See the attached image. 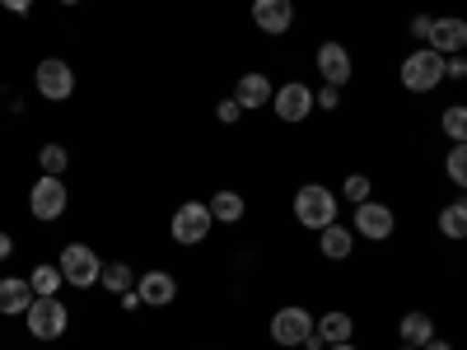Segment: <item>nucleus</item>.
Here are the masks:
<instances>
[{"label": "nucleus", "mask_w": 467, "mask_h": 350, "mask_svg": "<svg viewBox=\"0 0 467 350\" xmlns=\"http://www.w3.org/2000/svg\"><path fill=\"white\" fill-rule=\"evenodd\" d=\"M215 117H220V122H224V127H234V122H239V117H244V108H239V98H224V103L215 108Z\"/></svg>", "instance_id": "obj_28"}, {"label": "nucleus", "mask_w": 467, "mask_h": 350, "mask_svg": "<svg viewBox=\"0 0 467 350\" xmlns=\"http://www.w3.org/2000/svg\"><path fill=\"white\" fill-rule=\"evenodd\" d=\"M393 229H398V215L388 211V206H379V201H365V206H356V233H365V239L383 243Z\"/></svg>", "instance_id": "obj_11"}, {"label": "nucleus", "mask_w": 467, "mask_h": 350, "mask_svg": "<svg viewBox=\"0 0 467 350\" xmlns=\"http://www.w3.org/2000/svg\"><path fill=\"white\" fill-rule=\"evenodd\" d=\"M304 345H308V350H327V341L318 336V327H314V332H308V336H304Z\"/></svg>", "instance_id": "obj_33"}, {"label": "nucleus", "mask_w": 467, "mask_h": 350, "mask_svg": "<svg viewBox=\"0 0 467 350\" xmlns=\"http://www.w3.org/2000/svg\"><path fill=\"white\" fill-rule=\"evenodd\" d=\"M211 224H215L211 206H202V201H182V206L173 211V224H169V229H173V243L197 248V243H206Z\"/></svg>", "instance_id": "obj_5"}, {"label": "nucleus", "mask_w": 467, "mask_h": 350, "mask_svg": "<svg viewBox=\"0 0 467 350\" xmlns=\"http://www.w3.org/2000/svg\"><path fill=\"white\" fill-rule=\"evenodd\" d=\"M271 108H276V117H281V122H304V117H308V108H318L314 103V89H308V85H299V80H290V85H281L276 94H271Z\"/></svg>", "instance_id": "obj_9"}, {"label": "nucleus", "mask_w": 467, "mask_h": 350, "mask_svg": "<svg viewBox=\"0 0 467 350\" xmlns=\"http://www.w3.org/2000/svg\"><path fill=\"white\" fill-rule=\"evenodd\" d=\"M234 98H239V108L248 112V108H266L271 103V80L262 70H248L244 80H239V89H234Z\"/></svg>", "instance_id": "obj_17"}, {"label": "nucleus", "mask_w": 467, "mask_h": 350, "mask_svg": "<svg viewBox=\"0 0 467 350\" xmlns=\"http://www.w3.org/2000/svg\"><path fill=\"white\" fill-rule=\"evenodd\" d=\"M444 173H449V182H453V187H467V140L449 149V160H444Z\"/></svg>", "instance_id": "obj_26"}, {"label": "nucleus", "mask_w": 467, "mask_h": 350, "mask_svg": "<svg viewBox=\"0 0 467 350\" xmlns=\"http://www.w3.org/2000/svg\"><path fill=\"white\" fill-rule=\"evenodd\" d=\"M28 285H33V294H37V299H47V294H57V290L66 285V276H61V266L43 262V266H33V276H28Z\"/></svg>", "instance_id": "obj_23"}, {"label": "nucleus", "mask_w": 467, "mask_h": 350, "mask_svg": "<svg viewBox=\"0 0 467 350\" xmlns=\"http://www.w3.org/2000/svg\"><path fill=\"white\" fill-rule=\"evenodd\" d=\"M402 350H416V345H402Z\"/></svg>", "instance_id": "obj_38"}, {"label": "nucleus", "mask_w": 467, "mask_h": 350, "mask_svg": "<svg viewBox=\"0 0 467 350\" xmlns=\"http://www.w3.org/2000/svg\"><path fill=\"white\" fill-rule=\"evenodd\" d=\"M444 80H467V57H444Z\"/></svg>", "instance_id": "obj_29"}, {"label": "nucleus", "mask_w": 467, "mask_h": 350, "mask_svg": "<svg viewBox=\"0 0 467 350\" xmlns=\"http://www.w3.org/2000/svg\"><path fill=\"white\" fill-rule=\"evenodd\" d=\"M308 332H314V318H308V308H299V304H285L271 314V341L276 345H304Z\"/></svg>", "instance_id": "obj_8"}, {"label": "nucleus", "mask_w": 467, "mask_h": 350, "mask_svg": "<svg viewBox=\"0 0 467 350\" xmlns=\"http://www.w3.org/2000/svg\"><path fill=\"white\" fill-rule=\"evenodd\" d=\"M398 332H402V345H425V341H435V318L431 314H407L402 323H398Z\"/></svg>", "instance_id": "obj_18"}, {"label": "nucleus", "mask_w": 467, "mask_h": 350, "mask_svg": "<svg viewBox=\"0 0 467 350\" xmlns=\"http://www.w3.org/2000/svg\"><path fill=\"white\" fill-rule=\"evenodd\" d=\"M314 66H318V75H323L332 89H341V85L350 80V70H356V66H350V52H346L341 43H323L318 57H314Z\"/></svg>", "instance_id": "obj_13"}, {"label": "nucleus", "mask_w": 467, "mask_h": 350, "mask_svg": "<svg viewBox=\"0 0 467 350\" xmlns=\"http://www.w3.org/2000/svg\"><path fill=\"white\" fill-rule=\"evenodd\" d=\"M61 276H66V285H75V290H94L99 285V276H103V262H99V252L94 248H85V243H70V248H61Z\"/></svg>", "instance_id": "obj_3"}, {"label": "nucleus", "mask_w": 467, "mask_h": 350, "mask_svg": "<svg viewBox=\"0 0 467 350\" xmlns=\"http://www.w3.org/2000/svg\"><path fill=\"white\" fill-rule=\"evenodd\" d=\"M314 103H318V108H327V112H332V108H337V103H341V89H332V85H327V89H323V94H314Z\"/></svg>", "instance_id": "obj_31"}, {"label": "nucleus", "mask_w": 467, "mask_h": 350, "mask_svg": "<svg viewBox=\"0 0 467 350\" xmlns=\"http://www.w3.org/2000/svg\"><path fill=\"white\" fill-rule=\"evenodd\" d=\"M253 24H257L262 33H271V37L290 33V24H295V0H253Z\"/></svg>", "instance_id": "obj_10"}, {"label": "nucleus", "mask_w": 467, "mask_h": 350, "mask_svg": "<svg viewBox=\"0 0 467 350\" xmlns=\"http://www.w3.org/2000/svg\"><path fill=\"white\" fill-rule=\"evenodd\" d=\"M0 5H5L10 15H28V10H33V0H0Z\"/></svg>", "instance_id": "obj_32"}, {"label": "nucleus", "mask_w": 467, "mask_h": 350, "mask_svg": "<svg viewBox=\"0 0 467 350\" xmlns=\"http://www.w3.org/2000/svg\"><path fill=\"white\" fill-rule=\"evenodd\" d=\"M0 257H15V239H10L5 229H0Z\"/></svg>", "instance_id": "obj_34"}, {"label": "nucleus", "mask_w": 467, "mask_h": 350, "mask_svg": "<svg viewBox=\"0 0 467 350\" xmlns=\"http://www.w3.org/2000/svg\"><path fill=\"white\" fill-rule=\"evenodd\" d=\"M33 85H37V94H43L47 103H66V98L75 94V70H70L61 57H47V61H37Z\"/></svg>", "instance_id": "obj_7"}, {"label": "nucleus", "mask_w": 467, "mask_h": 350, "mask_svg": "<svg viewBox=\"0 0 467 350\" xmlns=\"http://www.w3.org/2000/svg\"><path fill=\"white\" fill-rule=\"evenodd\" d=\"M420 350H453V345H449V341H440V336H435V341H425V345H420Z\"/></svg>", "instance_id": "obj_35"}, {"label": "nucleus", "mask_w": 467, "mask_h": 350, "mask_svg": "<svg viewBox=\"0 0 467 350\" xmlns=\"http://www.w3.org/2000/svg\"><path fill=\"white\" fill-rule=\"evenodd\" d=\"M440 233H444V239H453V243L467 239V201H453V206L440 211Z\"/></svg>", "instance_id": "obj_22"}, {"label": "nucleus", "mask_w": 467, "mask_h": 350, "mask_svg": "<svg viewBox=\"0 0 467 350\" xmlns=\"http://www.w3.org/2000/svg\"><path fill=\"white\" fill-rule=\"evenodd\" d=\"M206 206H211V215H215L220 224H239V220H244V211H248L239 191H215V197H211Z\"/></svg>", "instance_id": "obj_19"}, {"label": "nucleus", "mask_w": 467, "mask_h": 350, "mask_svg": "<svg viewBox=\"0 0 467 350\" xmlns=\"http://www.w3.org/2000/svg\"><path fill=\"white\" fill-rule=\"evenodd\" d=\"M295 220H299L304 229H327V224H337V191H327V187H318V182L299 187V191H295Z\"/></svg>", "instance_id": "obj_1"}, {"label": "nucleus", "mask_w": 467, "mask_h": 350, "mask_svg": "<svg viewBox=\"0 0 467 350\" xmlns=\"http://www.w3.org/2000/svg\"><path fill=\"white\" fill-rule=\"evenodd\" d=\"M37 164H43V173L61 178L66 164H70V154H66V145H43V149H37Z\"/></svg>", "instance_id": "obj_25"}, {"label": "nucleus", "mask_w": 467, "mask_h": 350, "mask_svg": "<svg viewBox=\"0 0 467 350\" xmlns=\"http://www.w3.org/2000/svg\"><path fill=\"white\" fill-rule=\"evenodd\" d=\"M318 248H323L327 262H346L350 252H356V233H350L346 224H327V229H318Z\"/></svg>", "instance_id": "obj_16"}, {"label": "nucleus", "mask_w": 467, "mask_h": 350, "mask_svg": "<svg viewBox=\"0 0 467 350\" xmlns=\"http://www.w3.org/2000/svg\"><path fill=\"white\" fill-rule=\"evenodd\" d=\"M33 285L28 281H19V276H5V281H0V314H5V318H15V314H28V308H33Z\"/></svg>", "instance_id": "obj_15"}, {"label": "nucleus", "mask_w": 467, "mask_h": 350, "mask_svg": "<svg viewBox=\"0 0 467 350\" xmlns=\"http://www.w3.org/2000/svg\"><path fill=\"white\" fill-rule=\"evenodd\" d=\"M425 47H435L440 57H462V47H467V19H435L431 24V43Z\"/></svg>", "instance_id": "obj_12"}, {"label": "nucleus", "mask_w": 467, "mask_h": 350, "mask_svg": "<svg viewBox=\"0 0 467 350\" xmlns=\"http://www.w3.org/2000/svg\"><path fill=\"white\" fill-rule=\"evenodd\" d=\"M99 285H103V290H112V294H127V290H136V271H131L127 262H103Z\"/></svg>", "instance_id": "obj_20"}, {"label": "nucleus", "mask_w": 467, "mask_h": 350, "mask_svg": "<svg viewBox=\"0 0 467 350\" xmlns=\"http://www.w3.org/2000/svg\"><path fill=\"white\" fill-rule=\"evenodd\" d=\"M402 89H411V94H431L440 80H444V57L435 52V47H416L407 61H402Z\"/></svg>", "instance_id": "obj_2"}, {"label": "nucleus", "mask_w": 467, "mask_h": 350, "mask_svg": "<svg viewBox=\"0 0 467 350\" xmlns=\"http://www.w3.org/2000/svg\"><path fill=\"white\" fill-rule=\"evenodd\" d=\"M327 350H356V345H350V341H341V345H327Z\"/></svg>", "instance_id": "obj_36"}, {"label": "nucleus", "mask_w": 467, "mask_h": 350, "mask_svg": "<svg viewBox=\"0 0 467 350\" xmlns=\"http://www.w3.org/2000/svg\"><path fill=\"white\" fill-rule=\"evenodd\" d=\"M136 294H140V304H173L178 281L169 276V271H145V276L136 281Z\"/></svg>", "instance_id": "obj_14"}, {"label": "nucleus", "mask_w": 467, "mask_h": 350, "mask_svg": "<svg viewBox=\"0 0 467 350\" xmlns=\"http://www.w3.org/2000/svg\"><path fill=\"white\" fill-rule=\"evenodd\" d=\"M66 182L61 178H52V173H43L33 182V191H28V215L33 220H43V224H52V220H61L66 215Z\"/></svg>", "instance_id": "obj_6"}, {"label": "nucleus", "mask_w": 467, "mask_h": 350, "mask_svg": "<svg viewBox=\"0 0 467 350\" xmlns=\"http://www.w3.org/2000/svg\"><path fill=\"white\" fill-rule=\"evenodd\" d=\"M369 191H374V182H369L365 173H350V178H346V201H350V206H365Z\"/></svg>", "instance_id": "obj_27"}, {"label": "nucleus", "mask_w": 467, "mask_h": 350, "mask_svg": "<svg viewBox=\"0 0 467 350\" xmlns=\"http://www.w3.org/2000/svg\"><path fill=\"white\" fill-rule=\"evenodd\" d=\"M431 24H435L431 15H416V19H411V33H416V43H431Z\"/></svg>", "instance_id": "obj_30"}, {"label": "nucleus", "mask_w": 467, "mask_h": 350, "mask_svg": "<svg viewBox=\"0 0 467 350\" xmlns=\"http://www.w3.org/2000/svg\"><path fill=\"white\" fill-rule=\"evenodd\" d=\"M61 5H80V0H61Z\"/></svg>", "instance_id": "obj_37"}, {"label": "nucleus", "mask_w": 467, "mask_h": 350, "mask_svg": "<svg viewBox=\"0 0 467 350\" xmlns=\"http://www.w3.org/2000/svg\"><path fill=\"white\" fill-rule=\"evenodd\" d=\"M318 336L327 341V345H341V341H350V332H356V323H350V314H323L318 323Z\"/></svg>", "instance_id": "obj_21"}, {"label": "nucleus", "mask_w": 467, "mask_h": 350, "mask_svg": "<svg viewBox=\"0 0 467 350\" xmlns=\"http://www.w3.org/2000/svg\"><path fill=\"white\" fill-rule=\"evenodd\" d=\"M24 323H28V332H33L37 341H57V336H66L70 308H66L57 294H47V299H33V308L24 314Z\"/></svg>", "instance_id": "obj_4"}, {"label": "nucleus", "mask_w": 467, "mask_h": 350, "mask_svg": "<svg viewBox=\"0 0 467 350\" xmlns=\"http://www.w3.org/2000/svg\"><path fill=\"white\" fill-rule=\"evenodd\" d=\"M440 127H444V136H449L453 145H462V140H467V108H462V103L444 108V117H440Z\"/></svg>", "instance_id": "obj_24"}]
</instances>
